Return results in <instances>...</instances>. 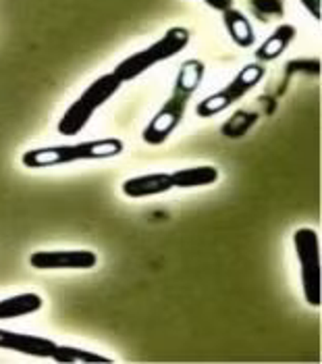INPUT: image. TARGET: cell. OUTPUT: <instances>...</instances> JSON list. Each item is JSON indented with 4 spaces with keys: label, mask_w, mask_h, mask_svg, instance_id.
I'll return each mask as SVG.
<instances>
[{
    "label": "cell",
    "mask_w": 322,
    "mask_h": 364,
    "mask_svg": "<svg viewBox=\"0 0 322 364\" xmlns=\"http://www.w3.org/2000/svg\"><path fill=\"white\" fill-rule=\"evenodd\" d=\"M121 80L114 73H104L98 80H94L87 85L81 96L65 111V114L58 121V134L63 136H77L80 132L85 129V125L90 123V119L94 117V112L98 111L102 105H107L108 100L119 92Z\"/></svg>",
    "instance_id": "3957f363"
},
{
    "label": "cell",
    "mask_w": 322,
    "mask_h": 364,
    "mask_svg": "<svg viewBox=\"0 0 322 364\" xmlns=\"http://www.w3.org/2000/svg\"><path fill=\"white\" fill-rule=\"evenodd\" d=\"M296 38V28L294 26H281L274 29V33L269 40L260 46V50H256V56L260 60H272L279 55H283L287 50V46L291 44V40Z\"/></svg>",
    "instance_id": "4fadbf2b"
},
{
    "label": "cell",
    "mask_w": 322,
    "mask_h": 364,
    "mask_svg": "<svg viewBox=\"0 0 322 364\" xmlns=\"http://www.w3.org/2000/svg\"><path fill=\"white\" fill-rule=\"evenodd\" d=\"M301 4L310 11L314 19H321V0H301Z\"/></svg>",
    "instance_id": "9a60e30c"
},
{
    "label": "cell",
    "mask_w": 322,
    "mask_h": 364,
    "mask_svg": "<svg viewBox=\"0 0 322 364\" xmlns=\"http://www.w3.org/2000/svg\"><path fill=\"white\" fill-rule=\"evenodd\" d=\"M0 348L13 350V352L26 354V356H36V358H50L56 343L53 339H46V337L0 329Z\"/></svg>",
    "instance_id": "ba28073f"
},
{
    "label": "cell",
    "mask_w": 322,
    "mask_h": 364,
    "mask_svg": "<svg viewBox=\"0 0 322 364\" xmlns=\"http://www.w3.org/2000/svg\"><path fill=\"white\" fill-rule=\"evenodd\" d=\"M125 150L123 141L117 138L107 140H90L80 144H63V146H48V148H33L21 156V163L27 168H46L69 165L77 161H102L119 156Z\"/></svg>",
    "instance_id": "7a4b0ae2"
},
{
    "label": "cell",
    "mask_w": 322,
    "mask_h": 364,
    "mask_svg": "<svg viewBox=\"0 0 322 364\" xmlns=\"http://www.w3.org/2000/svg\"><path fill=\"white\" fill-rule=\"evenodd\" d=\"M222 21H225V28L229 31L231 40L237 46H242V48L254 46L256 33H254L252 23L247 21V17L243 13H240L237 9H227V11H222Z\"/></svg>",
    "instance_id": "8fae6325"
},
{
    "label": "cell",
    "mask_w": 322,
    "mask_h": 364,
    "mask_svg": "<svg viewBox=\"0 0 322 364\" xmlns=\"http://www.w3.org/2000/svg\"><path fill=\"white\" fill-rule=\"evenodd\" d=\"M98 256L92 250H38L29 256V264L38 271H58V269H94Z\"/></svg>",
    "instance_id": "52a82bcc"
},
{
    "label": "cell",
    "mask_w": 322,
    "mask_h": 364,
    "mask_svg": "<svg viewBox=\"0 0 322 364\" xmlns=\"http://www.w3.org/2000/svg\"><path fill=\"white\" fill-rule=\"evenodd\" d=\"M304 298L310 306H321V244L318 233L310 227H301L294 233Z\"/></svg>",
    "instance_id": "5b68a950"
},
{
    "label": "cell",
    "mask_w": 322,
    "mask_h": 364,
    "mask_svg": "<svg viewBox=\"0 0 322 364\" xmlns=\"http://www.w3.org/2000/svg\"><path fill=\"white\" fill-rule=\"evenodd\" d=\"M173 179V188H204V186H213L218 179V168L213 165H204V167H189L181 168L171 173Z\"/></svg>",
    "instance_id": "30bf717a"
},
{
    "label": "cell",
    "mask_w": 322,
    "mask_h": 364,
    "mask_svg": "<svg viewBox=\"0 0 322 364\" xmlns=\"http://www.w3.org/2000/svg\"><path fill=\"white\" fill-rule=\"evenodd\" d=\"M264 73L267 71H264L262 65H247V67H243L242 71L231 80V84L225 85L218 92H215L213 96L204 98L195 107L198 117H204L206 119V117H213L216 112L225 111L227 107L235 105L237 100H242L252 87H256V84H260V80L264 77Z\"/></svg>",
    "instance_id": "8992f818"
},
{
    "label": "cell",
    "mask_w": 322,
    "mask_h": 364,
    "mask_svg": "<svg viewBox=\"0 0 322 364\" xmlns=\"http://www.w3.org/2000/svg\"><path fill=\"white\" fill-rule=\"evenodd\" d=\"M202 75H204L202 63H198V60L183 63V67L175 80V90H173L171 98L164 102V107L156 112V117L148 123V127L141 134L146 144L159 146L162 141H166V138L175 132V127L183 119L189 94L198 90V85L202 82Z\"/></svg>",
    "instance_id": "6da1fadb"
},
{
    "label": "cell",
    "mask_w": 322,
    "mask_h": 364,
    "mask_svg": "<svg viewBox=\"0 0 322 364\" xmlns=\"http://www.w3.org/2000/svg\"><path fill=\"white\" fill-rule=\"evenodd\" d=\"M42 304H44L42 298L38 294H33V291L4 298V300H0V321L33 314V312H38V310L42 309Z\"/></svg>",
    "instance_id": "7c38bea8"
},
{
    "label": "cell",
    "mask_w": 322,
    "mask_h": 364,
    "mask_svg": "<svg viewBox=\"0 0 322 364\" xmlns=\"http://www.w3.org/2000/svg\"><path fill=\"white\" fill-rule=\"evenodd\" d=\"M189 38H191V33L186 28H171L152 46H148V48H144L139 53H134L127 58H123L114 67L112 73L121 80V84L132 82L135 77H139L141 73H146L148 69H152L154 65L179 55L189 44Z\"/></svg>",
    "instance_id": "277c9868"
},
{
    "label": "cell",
    "mask_w": 322,
    "mask_h": 364,
    "mask_svg": "<svg viewBox=\"0 0 322 364\" xmlns=\"http://www.w3.org/2000/svg\"><path fill=\"white\" fill-rule=\"evenodd\" d=\"M123 194L129 198H148L166 194L173 190V179L168 173H148V175H137L121 186Z\"/></svg>",
    "instance_id": "9c48e42d"
},
{
    "label": "cell",
    "mask_w": 322,
    "mask_h": 364,
    "mask_svg": "<svg viewBox=\"0 0 322 364\" xmlns=\"http://www.w3.org/2000/svg\"><path fill=\"white\" fill-rule=\"evenodd\" d=\"M208 6H213L215 11H227V9H233V0H204Z\"/></svg>",
    "instance_id": "2e32d148"
},
{
    "label": "cell",
    "mask_w": 322,
    "mask_h": 364,
    "mask_svg": "<svg viewBox=\"0 0 322 364\" xmlns=\"http://www.w3.org/2000/svg\"><path fill=\"white\" fill-rule=\"evenodd\" d=\"M50 358L60 364H73V363L107 364V363H110V358H108V356H100V354H96V352H92V350L73 348V346H58V343H56V348H54V352Z\"/></svg>",
    "instance_id": "5bb4252c"
}]
</instances>
